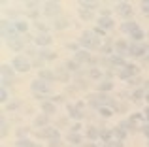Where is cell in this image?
Wrapping results in <instances>:
<instances>
[{
    "label": "cell",
    "instance_id": "cell-23",
    "mask_svg": "<svg viewBox=\"0 0 149 147\" xmlns=\"http://www.w3.org/2000/svg\"><path fill=\"white\" fill-rule=\"evenodd\" d=\"M55 10H58V4H55V2H47V11H49V13H53Z\"/></svg>",
    "mask_w": 149,
    "mask_h": 147
},
{
    "label": "cell",
    "instance_id": "cell-40",
    "mask_svg": "<svg viewBox=\"0 0 149 147\" xmlns=\"http://www.w3.org/2000/svg\"><path fill=\"white\" fill-rule=\"evenodd\" d=\"M32 147H42V145H38V144H32Z\"/></svg>",
    "mask_w": 149,
    "mask_h": 147
},
{
    "label": "cell",
    "instance_id": "cell-19",
    "mask_svg": "<svg viewBox=\"0 0 149 147\" xmlns=\"http://www.w3.org/2000/svg\"><path fill=\"white\" fill-rule=\"evenodd\" d=\"M113 111L109 110V107H106V106H100V115H104V117H109Z\"/></svg>",
    "mask_w": 149,
    "mask_h": 147
},
{
    "label": "cell",
    "instance_id": "cell-37",
    "mask_svg": "<svg viewBox=\"0 0 149 147\" xmlns=\"http://www.w3.org/2000/svg\"><path fill=\"white\" fill-rule=\"evenodd\" d=\"M143 117H146V119H147V121H149V107H147V110H146V111H143Z\"/></svg>",
    "mask_w": 149,
    "mask_h": 147
},
{
    "label": "cell",
    "instance_id": "cell-10",
    "mask_svg": "<svg viewBox=\"0 0 149 147\" xmlns=\"http://www.w3.org/2000/svg\"><path fill=\"white\" fill-rule=\"evenodd\" d=\"M100 26H104V28H111V26H113V21L109 17H102L100 19Z\"/></svg>",
    "mask_w": 149,
    "mask_h": 147
},
{
    "label": "cell",
    "instance_id": "cell-1",
    "mask_svg": "<svg viewBox=\"0 0 149 147\" xmlns=\"http://www.w3.org/2000/svg\"><path fill=\"white\" fill-rule=\"evenodd\" d=\"M13 68H17L19 72H26L30 68V64H29V60H26L25 57H17V59L13 60Z\"/></svg>",
    "mask_w": 149,
    "mask_h": 147
},
{
    "label": "cell",
    "instance_id": "cell-39",
    "mask_svg": "<svg viewBox=\"0 0 149 147\" xmlns=\"http://www.w3.org/2000/svg\"><path fill=\"white\" fill-rule=\"evenodd\" d=\"M146 98H147V102H149V91L146 92Z\"/></svg>",
    "mask_w": 149,
    "mask_h": 147
},
{
    "label": "cell",
    "instance_id": "cell-30",
    "mask_svg": "<svg viewBox=\"0 0 149 147\" xmlns=\"http://www.w3.org/2000/svg\"><path fill=\"white\" fill-rule=\"evenodd\" d=\"M142 96H143V91H136L134 92V100H140Z\"/></svg>",
    "mask_w": 149,
    "mask_h": 147
},
{
    "label": "cell",
    "instance_id": "cell-18",
    "mask_svg": "<svg viewBox=\"0 0 149 147\" xmlns=\"http://www.w3.org/2000/svg\"><path fill=\"white\" fill-rule=\"evenodd\" d=\"M130 36H132V40H136V42H140V40H142V38H143V32H142V30H134V32H132L130 34Z\"/></svg>",
    "mask_w": 149,
    "mask_h": 147
},
{
    "label": "cell",
    "instance_id": "cell-24",
    "mask_svg": "<svg viewBox=\"0 0 149 147\" xmlns=\"http://www.w3.org/2000/svg\"><path fill=\"white\" fill-rule=\"evenodd\" d=\"M19 147H32V141H29V140H19Z\"/></svg>",
    "mask_w": 149,
    "mask_h": 147
},
{
    "label": "cell",
    "instance_id": "cell-26",
    "mask_svg": "<svg viewBox=\"0 0 149 147\" xmlns=\"http://www.w3.org/2000/svg\"><path fill=\"white\" fill-rule=\"evenodd\" d=\"M66 66H68V70H77V62H72V60H68Z\"/></svg>",
    "mask_w": 149,
    "mask_h": 147
},
{
    "label": "cell",
    "instance_id": "cell-27",
    "mask_svg": "<svg viewBox=\"0 0 149 147\" xmlns=\"http://www.w3.org/2000/svg\"><path fill=\"white\" fill-rule=\"evenodd\" d=\"M113 134H115V136L119 138V140H123V138H125V132H123V130H119V128H117V130H113Z\"/></svg>",
    "mask_w": 149,
    "mask_h": 147
},
{
    "label": "cell",
    "instance_id": "cell-12",
    "mask_svg": "<svg viewBox=\"0 0 149 147\" xmlns=\"http://www.w3.org/2000/svg\"><path fill=\"white\" fill-rule=\"evenodd\" d=\"M42 110H44L45 113H55V106H53V104H49V102L42 104Z\"/></svg>",
    "mask_w": 149,
    "mask_h": 147
},
{
    "label": "cell",
    "instance_id": "cell-21",
    "mask_svg": "<svg viewBox=\"0 0 149 147\" xmlns=\"http://www.w3.org/2000/svg\"><path fill=\"white\" fill-rule=\"evenodd\" d=\"M100 138H104V140L109 144V138H111V132H109V130H100Z\"/></svg>",
    "mask_w": 149,
    "mask_h": 147
},
{
    "label": "cell",
    "instance_id": "cell-2",
    "mask_svg": "<svg viewBox=\"0 0 149 147\" xmlns=\"http://www.w3.org/2000/svg\"><path fill=\"white\" fill-rule=\"evenodd\" d=\"M11 79H13V72L10 70V66H6V64H4V66H2V83L8 85Z\"/></svg>",
    "mask_w": 149,
    "mask_h": 147
},
{
    "label": "cell",
    "instance_id": "cell-28",
    "mask_svg": "<svg viewBox=\"0 0 149 147\" xmlns=\"http://www.w3.org/2000/svg\"><path fill=\"white\" fill-rule=\"evenodd\" d=\"M142 11H143L146 15H149V2H143V4H142Z\"/></svg>",
    "mask_w": 149,
    "mask_h": 147
},
{
    "label": "cell",
    "instance_id": "cell-17",
    "mask_svg": "<svg viewBox=\"0 0 149 147\" xmlns=\"http://www.w3.org/2000/svg\"><path fill=\"white\" fill-rule=\"evenodd\" d=\"M117 8H119V11H121L123 15H128V13H130V8H128V4H119Z\"/></svg>",
    "mask_w": 149,
    "mask_h": 147
},
{
    "label": "cell",
    "instance_id": "cell-6",
    "mask_svg": "<svg viewBox=\"0 0 149 147\" xmlns=\"http://www.w3.org/2000/svg\"><path fill=\"white\" fill-rule=\"evenodd\" d=\"M130 53H132V55H136V57H140V55L146 53V47L140 45V44H134V45H130Z\"/></svg>",
    "mask_w": 149,
    "mask_h": 147
},
{
    "label": "cell",
    "instance_id": "cell-15",
    "mask_svg": "<svg viewBox=\"0 0 149 147\" xmlns=\"http://www.w3.org/2000/svg\"><path fill=\"white\" fill-rule=\"evenodd\" d=\"M98 136H100V132H98L96 128H89V130H87V138H91V140H96Z\"/></svg>",
    "mask_w": 149,
    "mask_h": 147
},
{
    "label": "cell",
    "instance_id": "cell-35",
    "mask_svg": "<svg viewBox=\"0 0 149 147\" xmlns=\"http://www.w3.org/2000/svg\"><path fill=\"white\" fill-rule=\"evenodd\" d=\"M117 49H119V51H125V42H119V44H117Z\"/></svg>",
    "mask_w": 149,
    "mask_h": 147
},
{
    "label": "cell",
    "instance_id": "cell-13",
    "mask_svg": "<svg viewBox=\"0 0 149 147\" xmlns=\"http://www.w3.org/2000/svg\"><path fill=\"white\" fill-rule=\"evenodd\" d=\"M76 59L79 60V62H85V60H89V53H87V51H77Z\"/></svg>",
    "mask_w": 149,
    "mask_h": 147
},
{
    "label": "cell",
    "instance_id": "cell-29",
    "mask_svg": "<svg viewBox=\"0 0 149 147\" xmlns=\"http://www.w3.org/2000/svg\"><path fill=\"white\" fill-rule=\"evenodd\" d=\"M0 96H2V98H0L2 102H6V100H8V92H6V89H2V92H0Z\"/></svg>",
    "mask_w": 149,
    "mask_h": 147
},
{
    "label": "cell",
    "instance_id": "cell-3",
    "mask_svg": "<svg viewBox=\"0 0 149 147\" xmlns=\"http://www.w3.org/2000/svg\"><path fill=\"white\" fill-rule=\"evenodd\" d=\"M38 136H42V138H53V140H57V138H58V132L55 128H44V130H40V132H38Z\"/></svg>",
    "mask_w": 149,
    "mask_h": 147
},
{
    "label": "cell",
    "instance_id": "cell-22",
    "mask_svg": "<svg viewBox=\"0 0 149 147\" xmlns=\"http://www.w3.org/2000/svg\"><path fill=\"white\" fill-rule=\"evenodd\" d=\"M55 26H57V28H66V26H68V21H66V19H58V23H55Z\"/></svg>",
    "mask_w": 149,
    "mask_h": 147
},
{
    "label": "cell",
    "instance_id": "cell-7",
    "mask_svg": "<svg viewBox=\"0 0 149 147\" xmlns=\"http://www.w3.org/2000/svg\"><path fill=\"white\" fill-rule=\"evenodd\" d=\"M68 111H70V115H72V117H76V119H81V117H83V113H81V110L77 106H68Z\"/></svg>",
    "mask_w": 149,
    "mask_h": 147
},
{
    "label": "cell",
    "instance_id": "cell-9",
    "mask_svg": "<svg viewBox=\"0 0 149 147\" xmlns=\"http://www.w3.org/2000/svg\"><path fill=\"white\" fill-rule=\"evenodd\" d=\"M36 44L38 45H47V44H51V38L47 36V34H42V36L36 38Z\"/></svg>",
    "mask_w": 149,
    "mask_h": 147
},
{
    "label": "cell",
    "instance_id": "cell-25",
    "mask_svg": "<svg viewBox=\"0 0 149 147\" xmlns=\"http://www.w3.org/2000/svg\"><path fill=\"white\" fill-rule=\"evenodd\" d=\"M15 26H17V30H21V32H25V30H26V23H23V21H19Z\"/></svg>",
    "mask_w": 149,
    "mask_h": 147
},
{
    "label": "cell",
    "instance_id": "cell-11",
    "mask_svg": "<svg viewBox=\"0 0 149 147\" xmlns=\"http://www.w3.org/2000/svg\"><path fill=\"white\" fill-rule=\"evenodd\" d=\"M10 47L13 49V51H21V49H23V44L19 40H11L10 42Z\"/></svg>",
    "mask_w": 149,
    "mask_h": 147
},
{
    "label": "cell",
    "instance_id": "cell-4",
    "mask_svg": "<svg viewBox=\"0 0 149 147\" xmlns=\"http://www.w3.org/2000/svg\"><path fill=\"white\" fill-rule=\"evenodd\" d=\"M32 89H34V91H38V92H49L51 91V89H49V85L47 83H45V81H34V83H32Z\"/></svg>",
    "mask_w": 149,
    "mask_h": 147
},
{
    "label": "cell",
    "instance_id": "cell-34",
    "mask_svg": "<svg viewBox=\"0 0 149 147\" xmlns=\"http://www.w3.org/2000/svg\"><path fill=\"white\" fill-rule=\"evenodd\" d=\"M49 147H58V138H57V140H51Z\"/></svg>",
    "mask_w": 149,
    "mask_h": 147
},
{
    "label": "cell",
    "instance_id": "cell-31",
    "mask_svg": "<svg viewBox=\"0 0 149 147\" xmlns=\"http://www.w3.org/2000/svg\"><path fill=\"white\" fill-rule=\"evenodd\" d=\"M81 17H83V19H89V17H91V11H81Z\"/></svg>",
    "mask_w": 149,
    "mask_h": 147
},
{
    "label": "cell",
    "instance_id": "cell-38",
    "mask_svg": "<svg viewBox=\"0 0 149 147\" xmlns=\"http://www.w3.org/2000/svg\"><path fill=\"white\" fill-rule=\"evenodd\" d=\"M143 132H146V136H149V125L143 126Z\"/></svg>",
    "mask_w": 149,
    "mask_h": 147
},
{
    "label": "cell",
    "instance_id": "cell-36",
    "mask_svg": "<svg viewBox=\"0 0 149 147\" xmlns=\"http://www.w3.org/2000/svg\"><path fill=\"white\" fill-rule=\"evenodd\" d=\"M36 123H38V125H42V123H45V117H38V121H36Z\"/></svg>",
    "mask_w": 149,
    "mask_h": 147
},
{
    "label": "cell",
    "instance_id": "cell-20",
    "mask_svg": "<svg viewBox=\"0 0 149 147\" xmlns=\"http://www.w3.org/2000/svg\"><path fill=\"white\" fill-rule=\"evenodd\" d=\"M68 140L72 141V144H81V136H77V134H70Z\"/></svg>",
    "mask_w": 149,
    "mask_h": 147
},
{
    "label": "cell",
    "instance_id": "cell-5",
    "mask_svg": "<svg viewBox=\"0 0 149 147\" xmlns=\"http://www.w3.org/2000/svg\"><path fill=\"white\" fill-rule=\"evenodd\" d=\"M136 74V66L134 64H128V66H125V70H121L119 76L121 77H130V76H134Z\"/></svg>",
    "mask_w": 149,
    "mask_h": 147
},
{
    "label": "cell",
    "instance_id": "cell-14",
    "mask_svg": "<svg viewBox=\"0 0 149 147\" xmlns=\"http://www.w3.org/2000/svg\"><path fill=\"white\" fill-rule=\"evenodd\" d=\"M111 87H113L111 81H102V83L98 85V91H109Z\"/></svg>",
    "mask_w": 149,
    "mask_h": 147
},
{
    "label": "cell",
    "instance_id": "cell-8",
    "mask_svg": "<svg viewBox=\"0 0 149 147\" xmlns=\"http://www.w3.org/2000/svg\"><path fill=\"white\" fill-rule=\"evenodd\" d=\"M40 77H42V79H45V81H53L57 76H55V74H51L49 70H40Z\"/></svg>",
    "mask_w": 149,
    "mask_h": 147
},
{
    "label": "cell",
    "instance_id": "cell-32",
    "mask_svg": "<svg viewBox=\"0 0 149 147\" xmlns=\"http://www.w3.org/2000/svg\"><path fill=\"white\" fill-rule=\"evenodd\" d=\"M91 77H100V70H91Z\"/></svg>",
    "mask_w": 149,
    "mask_h": 147
},
{
    "label": "cell",
    "instance_id": "cell-33",
    "mask_svg": "<svg viewBox=\"0 0 149 147\" xmlns=\"http://www.w3.org/2000/svg\"><path fill=\"white\" fill-rule=\"evenodd\" d=\"M108 147H121V144H119V141H109Z\"/></svg>",
    "mask_w": 149,
    "mask_h": 147
},
{
    "label": "cell",
    "instance_id": "cell-16",
    "mask_svg": "<svg viewBox=\"0 0 149 147\" xmlns=\"http://www.w3.org/2000/svg\"><path fill=\"white\" fill-rule=\"evenodd\" d=\"M123 28L127 30V32H130V34H132L134 30H138V25H136V23H127V25H125Z\"/></svg>",
    "mask_w": 149,
    "mask_h": 147
}]
</instances>
